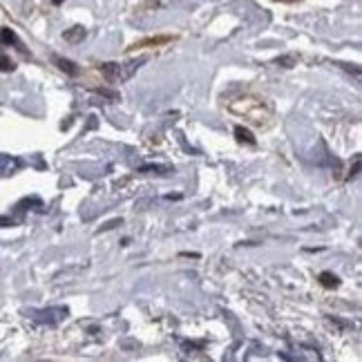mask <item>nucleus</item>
<instances>
[{"mask_svg": "<svg viewBox=\"0 0 362 362\" xmlns=\"http://www.w3.org/2000/svg\"><path fill=\"white\" fill-rule=\"evenodd\" d=\"M65 315H67L65 306H54V309H45V311L36 313V320L38 322H45V325H59Z\"/></svg>", "mask_w": 362, "mask_h": 362, "instance_id": "1", "label": "nucleus"}, {"mask_svg": "<svg viewBox=\"0 0 362 362\" xmlns=\"http://www.w3.org/2000/svg\"><path fill=\"white\" fill-rule=\"evenodd\" d=\"M101 72H103V76H105L110 83H117V81L128 78V76L132 74L130 69H123V65H119V63H105V65L101 67Z\"/></svg>", "mask_w": 362, "mask_h": 362, "instance_id": "2", "label": "nucleus"}, {"mask_svg": "<svg viewBox=\"0 0 362 362\" xmlns=\"http://www.w3.org/2000/svg\"><path fill=\"white\" fill-rule=\"evenodd\" d=\"M63 36H65V40H69V43H78V40L86 38V30H83V27H72V30H67Z\"/></svg>", "mask_w": 362, "mask_h": 362, "instance_id": "3", "label": "nucleus"}, {"mask_svg": "<svg viewBox=\"0 0 362 362\" xmlns=\"http://www.w3.org/2000/svg\"><path fill=\"white\" fill-rule=\"evenodd\" d=\"M320 282H322V286H327V288H336L340 284L338 277L333 273H329V271H325L322 275H320Z\"/></svg>", "mask_w": 362, "mask_h": 362, "instance_id": "4", "label": "nucleus"}, {"mask_svg": "<svg viewBox=\"0 0 362 362\" xmlns=\"http://www.w3.org/2000/svg\"><path fill=\"white\" fill-rule=\"evenodd\" d=\"M57 65L63 69V72H67L69 76H76L78 74V67L72 63V61H65V59H57Z\"/></svg>", "mask_w": 362, "mask_h": 362, "instance_id": "5", "label": "nucleus"}, {"mask_svg": "<svg viewBox=\"0 0 362 362\" xmlns=\"http://www.w3.org/2000/svg\"><path fill=\"white\" fill-rule=\"evenodd\" d=\"M235 134H238L240 141H246V144H255V136L250 134V130L242 128V125H240V128H235Z\"/></svg>", "mask_w": 362, "mask_h": 362, "instance_id": "6", "label": "nucleus"}, {"mask_svg": "<svg viewBox=\"0 0 362 362\" xmlns=\"http://www.w3.org/2000/svg\"><path fill=\"white\" fill-rule=\"evenodd\" d=\"M0 38H3V43H16V34L11 30H3L0 32Z\"/></svg>", "mask_w": 362, "mask_h": 362, "instance_id": "7", "label": "nucleus"}, {"mask_svg": "<svg viewBox=\"0 0 362 362\" xmlns=\"http://www.w3.org/2000/svg\"><path fill=\"white\" fill-rule=\"evenodd\" d=\"M298 63L296 57H282V59H277V65H282V67H293Z\"/></svg>", "mask_w": 362, "mask_h": 362, "instance_id": "8", "label": "nucleus"}, {"mask_svg": "<svg viewBox=\"0 0 362 362\" xmlns=\"http://www.w3.org/2000/svg\"><path fill=\"white\" fill-rule=\"evenodd\" d=\"M0 69H3V72H11V69H13V63H11L7 57H0Z\"/></svg>", "mask_w": 362, "mask_h": 362, "instance_id": "9", "label": "nucleus"}, {"mask_svg": "<svg viewBox=\"0 0 362 362\" xmlns=\"http://www.w3.org/2000/svg\"><path fill=\"white\" fill-rule=\"evenodd\" d=\"M0 226H9V221L7 219H0Z\"/></svg>", "mask_w": 362, "mask_h": 362, "instance_id": "10", "label": "nucleus"}]
</instances>
